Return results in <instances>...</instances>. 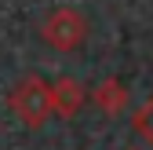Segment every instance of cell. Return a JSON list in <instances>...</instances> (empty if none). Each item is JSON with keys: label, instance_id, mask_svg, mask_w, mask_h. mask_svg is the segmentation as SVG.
Returning <instances> with one entry per match:
<instances>
[{"label": "cell", "instance_id": "7a4b0ae2", "mask_svg": "<svg viewBox=\"0 0 153 150\" xmlns=\"http://www.w3.org/2000/svg\"><path fill=\"white\" fill-rule=\"evenodd\" d=\"M88 33H91L88 15L76 11V8H66V4L62 8H51L40 18V37H44L55 51H76V48H84Z\"/></svg>", "mask_w": 153, "mask_h": 150}, {"label": "cell", "instance_id": "5b68a950", "mask_svg": "<svg viewBox=\"0 0 153 150\" xmlns=\"http://www.w3.org/2000/svg\"><path fill=\"white\" fill-rule=\"evenodd\" d=\"M131 128H135V136L139 139H146V146L153 150V95L131 114Z\"/></svg>", "mask_w": 153, "mask_h": 150}, {"label": "cell", "instance_id": "6da1fadb", "mask_svg": "<svg viewBox=\"0 0 153 150\" xmlns=\"http://www.w3.org/2000/svg\"><path fill=\"white\" fill-rule=\"evenodd\" d=\"M7 110L15 121H22L26 128H44L55 117V99H51V84L40 73H26L18 77L15 88L7 92Z\"/></svg>", "mask_w": 153, "mask_h": 150}, {"label": "cell", "instance_id": "3957f363", "mask_svg": "<svg viewBox=\"0 0 153 150\" xmlns=\"http://www.w3.org/2000/svg\"><path fill=\"white\" fill-rule=\"evenodd\" d=\"M51 99H55V117H76L91 95L76 77H59V81H51Z\"/></svg>", "mask_w": 153, "mask_h": 150}, {"label": "cell", "instance_id": "8992f818", "mask_svg": "<svg viewBox=\"0 0 153 150\" xmlns=\"http://www.w3.org/2000/svg\"><path fill=\"white\" fill-rule=\"evenodd\" d=\"M124 150H135V146H124Z\"/></svg>", "mask_w": 153, "mask_h": 150}, {"label": "cell", "instance_id": "277c9868", "mask_svg": "<svg viewBox=\"0 0 153 150\" xmlns=\"http://www.w3.org/2000/svg\"><path fill=\"white\" fill-rule=\"evenodd\" d=\"M91 103L99 106L106 117H117V114L128 110V88L117 77H106V81H99V88L91 92Z\"/></svg>", "mask_w": 153, "mask_h": 150}]
</instances>
